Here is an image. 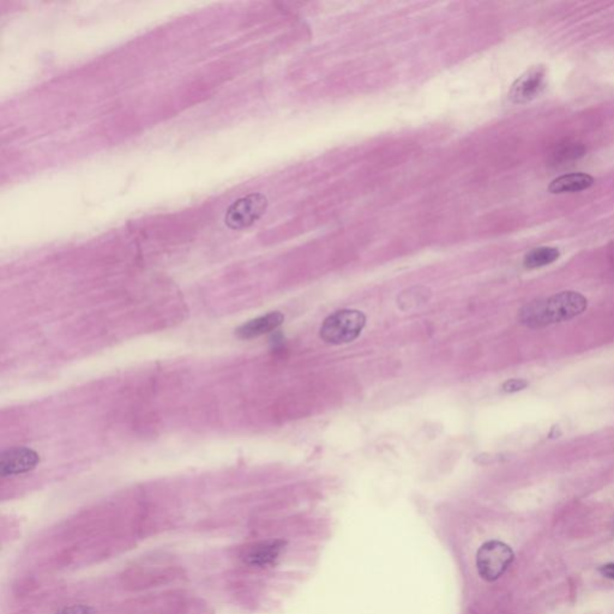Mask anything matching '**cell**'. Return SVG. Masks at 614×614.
Listing matches in <instances>:
<instances>
[{
    "mask_svg": "<svg viewBox=\"0 0 614 614\" xmlns=\"http://www.w3.org/2000/svg\"><path fill=\"white\" fill-rule=\"evenodd\" d=\"M586 298L577 291H562L548 299L535 300L519 313V320L529 327H543L574 318L586 308Z\"/></svg>",
    "mask_w": 614,
    "mask_h": 614,
    "instance_id": "6da1fadb",
    "label": "cell"
},
{
    "mask_svg": "<svg viewBox=\"0 0 614 614\" xmlns=\"http://www.w3.org/2000/svg\"><path fill=\"white\" fill-rule=\"evenodd\" d=\"M366 317L356 310H341L329 315L320 327V337L331 344L354 341L363 330Z\"/></svg>",
    "mask_w": 614,
    "mask_h": 614,
    "instance_id": "7a4b0ae2",
    "label": "cell"
},
{
    "mask_svg": "<svg viewBox=\"0 0 614 614\" xmlns=\"http://www.w3.org/2000/svg\"><path fill=\"white\" fill-rule=\"evenodd\" d=\"M514 550L507 543L490 540L480 547L476 555V567L481 579L495 582L507 572L514 562Z\"/></svg>",
    "mask_w": 614,
    "mask_h": 614,
    "instance_id": "3957f363",
    "label": "cell"
},
{
    "mask_svg": "<svg viewBox=\"0 0 614 614\" xmlns=\"http://www.w3.org/2000/svg\"><path fill=\"white\" fill-rule=\"evenodd\" d=\"M267 207V198L262 193L245 195L228 207L224 222L231 229L250 227L264 215Z\"/></svg>",
    "mask_w": 614,
    "mask_h": 614,
    "instance_id": "277c9868",
    "label": "cell"
},
{
    "mask_svg": "<svg viewBox=\"0 0 614 614\" xmlns=\"http://www.w3.org/2000/svg\"><path fill=\"white\" fill-rule=\"evenodd\" d=\"M546 85V68L533 66L511 85L509 99L512 104H526L543 92Z\"/></svg>",
    "mask_w": 614,
    "mask_h": 614,
    "instance_id": "5b68a950",
    "label": "cell"
},
{
    "mask_svg": "<svg viewBox=\"0 0 614 614\" xmlns=\"http://www.w3.org/2000/svg\"><path fill=\"white\" fill-rule=\"evenodd\" d=\"M40 457L29 447H12L1 454L0 474L3 478L23 474L35 469Z\"/></svg>",
    "mask_w": 614,
    "mask_h": 614,
    "instance_id": "8992f818",
    "label": "cell"
},
{
    "mask_svg": "<svg viewBox=\"0 0 614 614\" xmlns=\"http://www.w3.org/2000/svg\"><path fill=\"white\" fill-rule=\"evenodd\" d=\"M286 548V541L284 540H265L255 543L243 553V562L255 567H270L277 562L279 555H282Z\"/></svg>",
    "mask_w": 614,
    "mask_h": 614,
    "instance_id": "52a82bcc",
    "label": "cell"
},
{
    "mask_svg": "<svg viewBox=\"0 0 614 614\" xmlns=\"http://www.w3.org/2000/svg\"><path fill=\"white\" fill-rule=\"evenodd\" d=\"M284 315L282 313L270 312L267 315L248 320V323L243 324L236 330V335L239 339H255L275 330L276 327H279L284 323Z\"/></svg>",
    "mask_w": 614,
    "mask_h": 614,
    "instance_id": "ba28073f",
    "label": "cell"
},
{
    "mask_svg": "<svg viewBox=\"0 0 614 614\" xmlns=\"http://www.w3.org/2000/svg\"><path fill=\"white\" fill-rule=\"evenodd\" d=\"M595 180L593 176L586 173H571L555 178L548 186V191L553 195L560 193H574V192L583 191L594 185Z\"/></svg>",
    "mask_w": 614,
    "mask_h": 614,
    "instance_id": "9c48e42d",
    "label": "cell"
},
{
    "mask_svg": "<svg viewBox=\"0 0 614 614\" xmlns=\"http://www.w3.org/2000/svg\"><path fill=\"white\" fill-rule=\"evenodd\" d=\"M559 253L558 248H534L531 252L526 253L524 257V267L528 269H535V267H545L548 264L553 263L558 260Z\"/></svg>",
    "mask_w": 614,
    "mask_h": 614,
    "instance_id": "30bf717a",
    "label": "cell"
},
{
    "mask_svg": "<svg viewBox=\"0 0 614 614\" xmlns=\"http://www.w3.org/2000/svg\"><path fill=\"white\" fill-rule=\"evenodd\" d=\"M56 614H96V610L92 607L85 606V605H73V606L66 607Z\"/></svg>",
    "mask_w": 614,
    "mask_h": 614,
    "instance_id": "8fae6325",
    "label": "cell"
},
{
    "mask_svg": "<svg viewBox=\"0 0 614 614\" xmlns=\"http://www.w3.org/2000/svg\"><path fill=\"white\" fill-rule=\"evenodd\" d=\"M528 387V383L523 379H510L502 385V390L507 392H517Z\"/></svg>",
    "mask_w": 614,
    "mask_h": 614,
    "instance_id": "7c38bea8",
    "label": "cell"
},
{
    "mask_svg": "<svg viewBox=\"0 0 614 614\" xmlns=\"http://www.w3.org/2000/svg\"><path fill=\"white\" fill-rule=\"evenodd\" d=\"M598 572L606 579H614V562H608L598 567Z\"/></svg>",
    "mask_w": 614,
    "mask_h": 614,
    "instance_id": "4fadbf2b",
    "label": "cell"
},
{
    "mask_svg": "<svg viewBox=\"0 0 614 614\" xmlns=\"http://www.w3.org/2000/svg\"><path fill=\"white\" fill-rule=\"evenodd\" d=\"M613 534H614V526H613Z\"/></svg>",
    "mask_w": 614,
    "mask_h": 614,
    "instance_id": "5bb4252c",
    "label": "cell"
}]
</instances>
